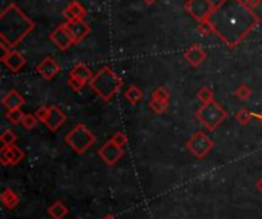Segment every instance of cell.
Returning a JSON list of instances; mask_svg holds the SVG:
<instances>
[{
  "instance_id": "27",
  "label": "cell",
  "mask_w": 262,
  "mask_h": 219,
  "mask_svg": "<svg viewBox=\"0 0 262 219\" xmlns=\"http://www.w3.org/2000/svg\"><path fill=\"white\" fill-rule=\"evenodd\" d=\"M235 95H236V98L238 100H241V101H247L250 97H252V89L247 86V84H239L238 87H236V91H235Z\"/></svg>"
},
{
  "instance_id": "4",
  "label": "cell",
  "mask_w": 262,
  "mask_h": 219,
  "mask_svg": "<svg viewBox=\"0 0 262 219\" xmlns=\"http://www.w3.org/2000/svg\"><path fill=\"white\" fill-rule=\"evenodd\" d=\"M229 117L227 111L216 103L215 100L207 103V104H201L196 111V120L207 129V130H216L218 126Z\"/></svg>"
},
{
  "instance_id": "24",
  "label": "cell",
  "mask_w": 262,
  "mask_h": 219,
  "mask_svg": "<svg viewBox=\"0 0 262 219\" xmlns=\"http://www.w3.org/2000/svg\"><path fill=\"white\" fill-rule=\"evenodd\" d=\"M149 107L154 114H164L169 109V101H160L155 98H150L149 101Z\"/></svg>"
},
{
  "instance_id": "11",
  "label": "cell",
  "mask_w": 262,
  "mask_h": 219,
  "mask_svg": "<svg viewBox=\"0 0 262 219\" xmlns=\"http://www.w3.org/2000/svg\"><path fill=\"white\" fill-rule=\"evenodd\" d=\"M71 37L74 38V43H80L83 41L89 34H91V26L84 21V20H66L64 21Z\"/></svg>"
},
{
  "instance_id": "29",
  "label": "cell",
  "mask_w": 262,
  "mask_h": 219,
  "mask_svg": "<svg viewBox=\"0 0 262 219\" xmlns=\"http://www.w3.org/2000/svg\"><path fill=\"white\" fill-rule=\"evenodd\" d=\"M152 98L160 100V101H169L170 94H169V91H167L166 87H158V89H155V91H154Z\"/></svg>"
},
{
  "instance_id": "37",
  "label": "cell",
  "mask_w": 262,
  "mask_h": 219,
  "mask_svg": "<svg viewBox=\"0 0 262 219\" xmlns=\"http://www.w3.org/2000/svg\"><path fill=\"white\" fill-rule=\"evenodd\" d=\"M103 219H115V218H114L112 215H107V216H104V218H103Z\"/></svg>"
},
{
  "instance_id": "34",
  "label": "cell",
  "mask_w": 262,
  "mask_h": 219,
  "mask_svg": "<svg viewBox=\"0 0 262 219\" xmlns=\"http://www.w3.org/2000/svg\"><path fill=\"white\" fill-rule=\"evenodd\" d=\"M255 117H256V120H258V123L262 126V111L259 114H255Z\"/></svg>"
},
{
  "instance_id": "1",
  "label": "cell",
  "mask_w": 262,
  "mask_h": 219,
  "mask_svg": "<svg viewBox=\"0 0 262 219\" xmlns=\"http://www.w3.org/2000/svg\"><path fill=\"white\" fill-rule=\"evenodd\" d=\"M207 21L213 34L227 48L235 49L261 23V17L246 0H221L215 5Z\"/></svg>"
},
{
  "instance_id": "26",
  "label": "cell",
  "mask_w": 262,
  "mask_h": 219,
  "mask_svg": "<svg viewBox=\"0 0 262 219\" xmlns=\"http://www.w3.org/2000/svg\"><path fill=\"white\" fill-rule=\"evenodd\" d=\"M25 114L21 112V109H11V111H6V118L9 123L12 124H21V120H23Z\"/></svg>"
},
{
  "instance_id": "13",
  "label": "cell",
  "mask_w": 262,
  "mask_h": 219,
  "mask_svg": "<svg viewBox=\"0 0 262 219\" xmlns=\"http://www.w3.org/2000/svg\"><path fill=\"white\" fill-rule=\"evenodd\" d=\"M21 160H25V152L17 144L2 147V150H0V163L3 166H17Z\"/></svg>"
},
{
  "instance_id": "28",
  "label": "cell",
  "mask_w": 262,
  "mask_h": 219,
  "mask_svg": "<svg viewBox=\"0 0 262 219\" xmlns=\"http://www.w3.org/2000/svg\"><path fill=\"white\" fill-rule=\"evenodd\" d=\"M37 121H38V118L35 117V114H25V117L21 120V126L26 130H32L37 126Z\"/></svg>"
},
{
  "instance_id": "5",
  "label": "cell",
  "mask_w": 262,
  "mask_h": 219,
  "mask_svg": "<svg viewBox=\"0 0 262 219\" xmlns=\"http://www.w3.org/2000/svg\"><path fill=\"white\" fill-rule=\"evenodd\" d=\"M64 141L75 154L83 155L95 143V135L86 127V124L80 123L69 130V134L64 137Z\"/></svg>"
},
{
  "instance_id": "35",
  "label": "cell",
  "mask_w": 262,
  "mask_h": 219,
  "mask_svg": "<svg viewBox=\"0 0 262 219\" xmlns=\"http://www.w3.org/2000/svg\"><path fill=\"white\" fill-rule=\"evenodd\" d=\"M256 189H258V190L262 193V178L258 181V183H256Z\"/></svg>"
},
{
  "instance_id": "15",
  "label": "cell",
  "mask_w": 262,
  "mask_h": 219,
  "mask_svg": "<svg viewBox=\"0 0 262 219\" xmlns=\"http://www.w3.org/2000/svg\"><path fill=\"white\" fill-rule=\"evenodd\" d=\"M184 58H186V61H187L190 66L198 68V66H201V64L204 63V60L207 58V54H206V51L203 49V46H200V45H192V46H189V48L184 51Z\"/></svg>"
},
{
  "instance_id": "8",
  "label": "cell",
  "mask_w": 262,
  "mask_h": 219,
  "mask_svg": "<svg viewBox=\"0 0 262 219\" xmlns=\"http://www.w3.org/2000/svg\"><path fill=\"white\" fill-rule=\"evenodd\" d=\"M213 8H215V5L212 3V0H187L184 3L186 12L196 21L207 20L210 12L213 11Z\"/></svg>"
},
{
  "instance_id": "19",
  "label": "cell",
  "mask_w": 262,
  "mask_h": 219,
  "mask_svg": "<svg viewBox=\"0 0 262 219\" xmlns=\"http://www.w3.org/2000/svg\"><path fill=\"white\" fill-rule=\"evenodd\" d=\"M0 200H2V204H3L6 209H9V210L15 209V207L18 206V203H20L18 195H17L12 189H9V187H6V189L2 192Z\"/></svg>"
},
{
  "instance_id": "36",
  "label": "cell",
  "mask_w": 262,
  "mask_h": 219,
  "mask_svg": "<svg viewBox=\"0 0 262 219\" xmlns=\"http://www.w3.org/2000/svg\"><path fill=\"white\" fill-rule=\"evenodd\" d=\"M143 2H144L146 5H154V3H155L157 0H143Z\"/></svg>"
},
{
  "instance_id": "33",
  "label": "cell",
  "mask_w": 262,
  "mask_h": 219,
  "mask_svg": "<svg viewBox=\"0 0 262 219\" xmlns=\"http://www.w3.org/2000/svg\"><path fill=\"white\" fill-rule=\"evenodd\" d=\"M246 3H247L249 6H252V8H256L258 5H261L262 0H246Z\"/></svg>"
},
{
  "instance_id": "12",
  "label": "cell",
  "mask_w": 262,
  "mask_h": 219,
  "mask_svg": "<svg viewBox=\"0 0 262 219\" xmlns=\"http://www.w3.org/2000/svg\"><path fill=\"white\" fill-rule=\"evenodd\" d=\"M35 69H37V72H38L45 80L51 81V80H54V78L60 74L61 66L58 64V61H57L55 58H52V57H45V58L35 66Z\"/></svg>"
},
{
  "instance_id": "22",
  "label": "cell",
  "mask_w": 262,
  "mask_h": 219,
  "mask_svg": "<svg viewBox=\"0 0 262 219\" xmlns=\"http://www.w3.org/2000/svg\"><path fill=\"white\" fill-rule=\"evenodd\" d=\"M196 95H198V100L201 101V104H207V103L213 101V98H215V94L210 86H203Z\"/></svg>"
},
{
  "instance_id": "3",
  "label": "cell",
  "mask_w": 262,
  "mask_h": 219,
  "mask_svg": "<svg viewBox=\"0 0 262 219\" xmlns=\"http://www.w3.org/2000/svg\"><path fill=\"white\" fill-rule=\"evenodd\" d=\"M91 89L101 98L103 101H111L121 89L123 80L115 74L114 69L109 66H103L91 80Z\"/></svg>"
},
{
  "instance_id": "20",
  "label": "cell",
  "mask_w": 262,
  "mask_h": 219,
  "mask_svg": "<svg viewBox=\"0 0 262 219\" xmlns=\"http://www.w3.org/2000/svg\"><path fill=\"white\" fill-rule=\"evenodd\" d=\"M46 213L49 215V218L63 219L68 213H69V209H68L66 204H63L61 201H55V203H52V204L48 207Z\"/></svg>"
},
{
  "instance_id": "17",
  "label": "cell",
  "mask_w": 262,
  "mask_h": 219,
  "mask_svg": "<svg viewBox=\"0 0 262 219\" xmlns=\"http://www.w3.org/2000/svg\"><path fill=\"white\" fill-rule=\"evenodd\" d=\"M2 61L11 72H18L26 64V58L17 51H11L8 55L2 57Z\"/></svg>"
},
{
  "instance_id": "31",
  "label": "cell",
  "mask_w": 262,
  "mask_h": 219,
  "mask_svg": "<svg viewBox=\"0 0 262 219\" xmlns=\"http://www.w3.org/2000/svg\"><path fill=\"white\" fill-rule=\"evenodd\" d=\"M198 31H200L203 35H210V34H213V29H212V26H210V23H209L207 20L200 21V25H198Z\"/></svg>"
},
{
  "instance_id": "25",
  "label": "cell",
  "mask_w": 262,
  "mask_h": 219,
  "mask_svg": "<svg viewBox=\"0 0 262 219\" xmlns=\"http://www.w3.org/2000/svg\"><path fill=\"white\" fill-rule=\"evenodd\" d=\"M0 141H2V146L6 147V146H12L17 143V135L11 130V129H6L3 130V134L0 135Z\"/></svg>"
},
{
  "instance_id": "32",
  "label": "cell",
  "mask_w": 262,
  "mask_h": 219,
  "mask_svg": "<svg viewBox=\"0 0 262 219\" xmlns=\"http://www.w3.org/2000/svg\"><path fill=\"white\" fill-rule=\"evenodd\" d=\"M48 112H49V106H41V107H38V109H37L35 117L38 118V121H40V123H43V121L46 120Z\"/></svg>"
},
{
  "instance_id": "6",
  "label": "cell",
  "mask_w": 262,
  "mask_h": 219,
  "mask_svg": "<svg viewBox=\"0 0 262 219\" xmlns=\"http://www.w3.org/2000/svg\"><path fill=\"white\" fill-rule=\"evenodd\" d=\"M186 147L190 150L192 155H195L198 160H203L206 158L212 149L215 147V143L213 140L203 130H196L192 134V137L189 138V141L186 143Z\"/></svg>"
},
{
  "instance_id": "7",
  "label": "cell",
  "mask_w": 262,
  "mask_h": 219,
  "mask_svg": "<svg viewBox=\"0 0 262 219\" xmlns=\"http://www.w3.org/2000/svg\"><path fill=\"white\" fill-rule=\"evenodd\" d=\"M95 74L91 71L89 66H86L84 63H77L71 72H69V77H68V86L74 91V92H81L83 87L86 84L91 83L92 77Z\"/></svg>"
},
{
  "instance_id": "14",
  "label": "cell",
  "mask_w": 262,
  "mask_h": 219,
  "mask_svg": "<svg viewBox=\"0 0 262 219\" xmlns=\"http://www.w3.org/2000/svg\"><path fill=\"white\" fill-rule=\"evenodd\" d=\"M45 126L51 130V132H57L64 123H66V114L55 104L49 106V112H48V117L46 120L43 121Z\"/></svg>"
},
{
  "instance_id": "30",
  "label": "cell",
  "mask_w": 262,
  "mask_h": 219,
  "mask_svg": "<svg viewBox=\"0 0 262 219\" xmlns=\"http://www.w3.org/2000/svg\"><path fill=\"white\" fill-rule=\"evenodd\" d=\"M115 144H118L120 147H126V144H127V135L124 134V132H117L112 138H111Z\"/></svg>"
},
{
  "instance_id": "21",
  "label": "cell",
  "mask_w": 262,
  "mask_h": 219,
  "mask_svg": "<svg viewBox=\"0 0 262 219\" xmlns=\"http://www.w3.org/2000/svg\"><path fill=\"white\" fill-rule=\"evenodd\" d=\"M124 98L130 103V104H138V103H141L143 101V91L138 87V86H135V84H132V86H129L126 91H124Z\"/></svg>"
},
{
  "instance_id": "10",
  "label": "cell",
  "mask_w": 262,
  "mask_h": 219,
  "mask_svg": "<svg viewBox=\"0 0 262 219\" xmlns=\"http://www.w3.org/2000/svg\"><path fill=\"white\" fill-rule=\"evenodd\" d=\"M49 38H51V41H52L58 49H61V51H66V49H69L72 45H75V43H74V38L71 37V34H69V31H68V28H66L64 23L58 25V26L49 34Z\"/></svg>"
},
{
  "instance_id": "18",
  "label": "cell",
  "mask_w": 262,
  "mask_h": 219,
  "mask_svg": "<svg viewBox=\"0 0 262 219\" xmlns=\"http://www.w3.org/2000/svg\"><path fill=\"white\" fill-rule=\"evenodd\" d=\"M2 104L11 111V109H20L25 104V98L20 92H17L15 89H11L3 98H2Z\"/></svg>"
},
{
  "instance_id": "23",
  "label": "cell",
  "mask_w": 262,
  "mask_h": 219,
  "mask_svg": "<svg viewBox=\"0 0 262 219\" xmlns=\"http://www.w3.org/2000/svg\"><path fill=\"white\" fill-rule=\"evenodd\" d=\"M253 117H255V114H253L250 109H246V107L239 109V111L236 112V115H235L236 121H238L239 124H243V126L249 124V123L252 121V118H253Z\"/></svg>"
},
{
  "instance_id": "9",
  "label": "cell",
  "mask_w": 262,
  "mask_h": 219,
  "mask_svg": "<svg viewBox=\"0 0 262 219\" xmlns=\"http://www.w3.org/2000/svg\"><path fill=\"white\" fill-rule=\"evenodd\" d=\"M124 155V149L120 147L118 144H115L112 140H109L107 143H104L100 150H98V157L107 164V166H115Z\"/></svg>"
},
{
  "instance_id": "16",
  "label": "cell",
  "mask_w": 262,
  "mask_h": 219,
  "mask_svg": "<svg viewBox=\"0 0 262 219\" xmlns=\"http://www.w3.org/2000/svg\"><path fill=\"white\" fill-rule=\"evenodd\" d=\"M86 15H88L86 8L77 0H71L68 6L63 9V17L66 20H84Z\"/></svg>"
},
{
  "instance_id": "2",
  "label": "cell",
  "mask_w": 262,
  "mask_h": 219,
  "mask_svg": "<svg viewBox=\"0 0 262 219\" xmlns=\"http://www.w3.org/2000/svg\"><path fill=\"white\" fill-rule=\"evenodd\" d=\"M35 29L34 21L15 5L9 3L0 14V40L15 48Z\"/></svg>"
}]
</instances>
